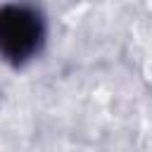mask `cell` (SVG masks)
I'll return each mask as SVG.
<instances>
[{
  "label": "cell",
  "instance_id": "1",
  "mask_svg": "<svg viewBox=\"0 0 152 152\" xmlns=\"http://www.w3.org/2000/svg\"><path fill=\"white\" fill-rule=\"evenodd\" d=\"M45 40L43 14L31 5L0 7V57L10 64L28 62Z\"/></svg>",
  "mask_w": 152,
  "mask_h": 152
}]
</instances>
